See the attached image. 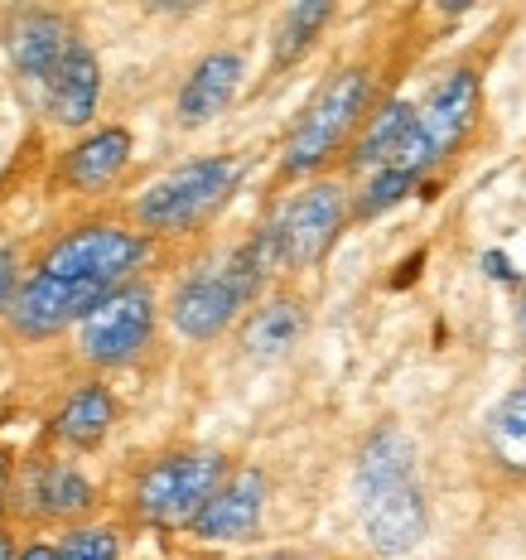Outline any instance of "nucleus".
<instances>
[{
    "mask_svg": "<svg viewBox=\"0 0 526 560\" xmlns=\"http://www.w3.org/2000/svg\"><path fill=\"white\" fill-rule=\"evenodd\" d=\"M280 271L276 256V232L261 223L242 247H232L222 261H208L179 280L170 300V319L189 343H213L218 334H227L237 324V314L256 305V295L266 290V280Z\"/></svg>",
    "mask_w": 526,
    "mask_h": 560,
    "instance_id": "f257e3e1",
    "label": "nucleus"
},
{
    "mask_svg": "<svg viewBox=\"0 0 526 560\" xmlns=\"http://www.w3.org/2000/svg\"><path fill=\"white\" fill-rule=\"evenodd\" d=\"M358 512L382 556H406L430 527L425 493L416 483V445L396 425H382L358 454Z\"/></svg>",
    "mask_w": 526,
    "mask_h": 560,
    "instance_id": "f03ea898",
    "label": "nucleus"
},
{
    "mask_svg": "<svg viewBox=\"0 0 526 560\" xmlns=\"http://www.w3.org/2000/svg\"><path fill=\"white\" fill-rule=\"evenodd\" d=\"M145 261H150L145 232H131L121 223H83V228L63 232V237H54L30 271L97 290V295H116L121 285H131Z\"/></svg>",
    "mask_w": 526,
    "mask_h": 560,
    "instance_id": "7ed1b4c3",
    "label": "nucleus"
},
{
    "mask_svg": "<svg viewBox=\"0 0 526 560\" xmlns=\"http://www.w3.org/2000/svg\"><path fill=\"white\" fill-rule=\"evenodd\" d=\"M237 184H242L237 155L189 160V165L170 170L165 179H155L136 198V223L145 228V237L150 232H194V228H203L218 208H227Z\"/></svg>",
    "mask_w": 526,
    "mask_h": 560,
    "instance_id": "20e7f679",
    "label": "nucleus"
},
{
    "mask_svg": "<svg viewBox=\"0 0 526 560\" xmlns=\"http://www.w3.org/2000/svg\"><path fill=\"white\" fill-rule=\"evenodd\" d=\"M372 97V73L367 68H343L329 83L314 92V102L305 116L295 121V131L285 140V155H280V174L285 179H305L319 165H329V155L343 150V140L353 136V126L362 121Z\"/></svg>",
    "mask_w": 526,
    "mask_h": 560,
    "instance_id": "39448f33",
    "label": "nucleus"
},
{
    "mask_svg": "<svg viewBox=\"0 0 526 560\" xmlns=\"http://www.w3.org/2000/svg\"><path fill=\"white\" fill-rule=\"evenodd\" d=\"M222 478H227V459H222L218 450L165 454V459L140 469L131 508L150 527H189L198 517V508L218 493Z\"/></svg>",
    "mask_w": 526,
    "mask_h": 560,
    "instance_id": "423d86ee",
    "label": "nucleus"
},
{
    "mask_svg": "<svg viewBox=\"0 0 526 560\" xmlns=\"http://www.w3.org/2000/svg\"><path fill=\"white\" fill-rule=\"evenodd\" d=\"M478 116V78L469 68H459V73H449L444 83L430 92L425 102L416 107V121H411V136H406L401 155H396V165L387 170H406V174H425L430 165H440V160H449L454 150L464 145V136H469Z\"/></svg>",
    "mask_w": 526,
    "mask_h": 560,
    "instance_id": "0eeeda50",
    "label": "nucleus"
},
{
    "mask_svg": "<svg viewBox=\"0 0 526 560\" xmlns=\"http://www.w3.org/2000/svg\"><path fill=\"white\" fill-rule=\"evenodd\" d=\"M155 338V295L150 285H121L78 324V358L92 368H126Z\"/></svg>",
    "mask_w": 526,
    "mask_h": 560,
    "instance_id": "6e6552de",
    "label": "nucleus"
},
{
    "mask_svg": "<svg viewBox=\"0 0 526 560\" xmlns=\"http://www.w3.org/2000/svg\"><path fill=\"white\" fill-rule=\"evenodd\" d=\"M343 223H348V194L338 184H309V189H300L271 218L280 271H309L314 261H324V252L334 247Z\"/></svg>",
    "mask_w": 526,
    "mask_h": 560,
    "instance_id": "1a4fd4ad",
    "label": "nucleus"
},
{
    "mask_svg": "<svg viewBox=\"0 0 526 560\" xmlns=\"http://www.w3.org/2000/svg\"><path fill=\"white\" fill-rule=\"evenodd\" d=\"M73 44H83V34H78V25L68 15H58V10H20L5 30V54L30 88H39L44 78L63 63V54L73 49Z\"/></svg>",
    "mask_w": 526,
    "mask_h": 560,
    "instance_id": "9d476101",
    "label": "nucleus"
},
{
    "mask_svg": "<svg viewBox=\"0 0 526 560\" xmlns=\"http://www.w3.org/2000/svg\"><path fill=\"white\" fill-rule=\"evenodd\" d=\"M266 512V474L261 469H237L218 483V493L198 508L189 532L198 541H247L261 527Z\"/></svg>",
    "mask_w": 526,
    "mask_h": 560,
    "instance_id": "9b49d317",
    "label": "nucleus"
},
{
    "mask_svg": "<svg viewBox=\"0 0 526 560\" xmlns=\"http://www.w3.org/2000/svg\"><path fill=\"white\" fill-rule=\"evenodd\" d=\"M39 102L58 126H87L102 102V63L87 44H73L63 63L39 83Z\"/></svg>",
    "mask_w": 526,
    "mask_h": 560,
    "instance_id": "f8f14e48",
    "label": "nucleus"
},
{
    "mask_svg": "<svg viewBox=\"0 0 526 560\" xmlns=\"http://www.w3.org/2000/svg\"><path fill=\"white\" fill-rule=\"evenodd\" d=\"M242 73H247V58L237 49H213L208 58H198L194 73L184 78V88H179V107H174L184 131L208 126L213 116L227 112V102L237 97V88H242Z\"/></svg>",
    "mask_w": 526,
    "mask_h": 560,
    "instance_id": "ddd939ff",
    "label": "nucleus"
},
{
    "mask_svg": "<svg viewBox=\"0 0 526 560\" xmlns=\"http://www.w3.org/2000/svg\"><path fill=\"white\" fill-rule=\"evenodd\" d=\"M131 160V131L126 126H102V131L83 136L73 150L63 155V184L68 189H107L116 174Z\"/></svg>",
    "mask_w": 526,
    "mask_h": 560,
    "instance_id": "4468645a",
    "label": "nucleus"
},
{
    "mask_svg": "<svg viewBox=\"0 0 526 560\" xmlns=\"http://www.w3.org/2000/svg\"><path fill=\"white\" fill-rule=\"evenodd\" d=\"M116 425V396L102 382H83L68 392V401L54 416V440L68 450H97Z\"/></svg>",
    "mask_w": 526,
    "mask_h": 560,
    "instance_id": "2eb2a0df",
    "label": "nucleus"
},
{
    "mask_svg": "<svg viewBox=\"0 0 526 560\" xmlns=\"http://www.w3.org/2000/svg\"><path fill=\"white\" fill-rule=\"evenodd\" d=\"M92 503H97V493H92L83 469H73V464H63V459L34 464V474H30V512L34 517L68 522V517H83Z\"/></svg>",
    "mask_w": 526,
    "mask_h": 560,
    "instance_id": "dca6fc26",
    "label": "nucleus"
},
{
    "mask_svg": "<svg viewBox=\"0 0 526 560\" xmlns=\"http://www.w3.org/2000/svg\"><path fill=\"white\" fill-rule=\"evenodd\" d=\"M411 121H416V107L411 102H387L377 116L367 121V131H362L353 140V155H348V165L353 170H387L396 165V155H401V145H406V136H411Z\"/></svg>",
    "mask_w": 526,
    "mask_h": 560,
    "instance_id": "f3484780",
    "label": "nucleus"
},
{
    "mask_svg": "<svg viewBox=\"0 0 526 560\" xmlns=\"http://www.w3.org/2000/svg\"><path fill=\"white\" fill-rule=\"evenodd\" d=\"M305 334V305L300 300H271L247 319L242 329V348L252 358H280L295 348V338Z\"/></svg>",
    "mask_w": 526,
    "mask_h": 560,
    "instance_id": "a211bd4d",
    "label": "nucleus"
},
{
    "mask_svg": "<svg viewBox=\"0 0 526 560\" xmlns=\"http://www.w3.org/2000/svg\"><path fill=\"white\" fill-rule=\"evenodd\" d=\"M334 20V5L329 0H300V5H290L285 15H280L276 25V39H271V73H280V68L300 63L314 39H319V30Z\"/></svg>",
    "mask_w": 526,
    "mask_h": 560,
    "instance_id": "6ab92c4d",
    "label": "nucleus"
},
{
    "mask_svg": "<svg viewBox=\"0 0 526 560\" xmlns=\"http://www.w3.org/2000/svg\"><path fill=\"white\" fill-rule=\"evenodd\" d=\"M488 445H493V454L507 469L526 474V387L512 392L493 411V420H488Z\"/></svg>",
    "mask_w": 526,
    "mask_h": 560,
    "instance_id": "aec40b11",
    "label": "nucleus"
},
{
    "mask_svg": "<svg viewBox=\"0 0 526 560\" xmlns=\"http://www.w3.org/2000/svg\"><path fill=\"white\" fill-rule=\"evenodd\" d=\"M416 184L420 179H416V174H406V170H377V174H372V184L362 189V198L348 208V218H382L387 208L401 203V198L411 194Z\"/></svg>",
    "mask_w": 526,
    "mask_h": 560,
    "instance_id": "412c9836",
    "label": "nucleus"
},
{
    "mask_svg": "<svg viewBox=\"0 0 526 560\" xmlns=\"http://www.w3.org/2000/svg\"><path fill=\"white\" fill-rule=\"evenodd\" d=\"M54 560H121V532L116 527H73L54 546Z\"/></svg>",
    "mask_w": 526,
    "mask_h": 560,
    "instance_id": "4be33fe9",
    "label": "nucleus"
},
{
    "mask_svg": "<svg viewBox=\"0 0 526 560\" xmlns=\"http://www.w3.org/2000/svg\"><path fill=\"white\" fill-rule=\"evenodd\" d=\"M15 290H20V261H15V252L10 247H0V314L10 310Z\"/></svg>",
    "mask_w": 526,
    "mask_h": 560,
    "instance_id": "5701e85b",
    "label": "nucleus"
},
{
    "mask_svg": "<svg viewBox=\"0 0 526 560\" xmlns=\"http://www.w3.org/2000/svg\"><path fill=\"white\" fill-rule=\"evenodd\" d=\"M15 560H54V541H25V546H15Z\"/></svg>",
    "mask_w": 526,
    "mask_h": 560,
    "instance_id": "b1692460",
    "label": "nucleus"
},
{
    "mask_svg": "<svg viewBox=\"0 0 526 560\" xmlns=\"http://www.w3.org/2000/svg\"><path fill=\"white\" fill-rule=\"evenodd\" d=\"M488 276L512 280V266H507V256H502V252H488Z\"/></svg>",
    "mask_w": 526,
    "mask_h": 560,
    "instance_id": "393cba45",
    "label": "nucleus"
},
{
    "mask_svg": "<svg viewBox=\"0 0 526 560\" xmlns=\"http://www.w3.org/2000/svg\"><path fill=\"white\" fill-rule=\"evenodd\" d=\"M0 560H15V541H10V532H0Z\"/></svg>",
    "mask_w": 526,
    "mask_h": 560,
    "instance_id": "a878e982",
    "label": "nucleus"
},
{
    "mask_svg": "<svg viewBox=\"0 0 526 560\" xmlns=\"http://www.w3.org/2000/svg\"><path fill=\"white\" fill-rule=\"evenodd\" d=\"M5 474H10V454L0 450V483H5Z\"/></svg>",
    "mask_w": 526,
    "mask_h": 560,
    "instance_id": "bb28decb",
    "label": "nucleus"
},
{
    "mask_svg": "<svg viewBox=\"0 0 526 560\" xmlns=\"http://www.w3.org/2000/svg\"><path fill=\"white\" fill-rule=\"evenodd\" d=\"M256 560H290V556H280V551H271V556H256Z\"/></svg>",
    "mask_w": 526,
    "mask_h": 560,
    "instance_id": "cd10ccee",
    "label": "nucleus"
},
{
    "mask_svg": "<svg viewBox=\"0 0 526 560\" xmlns=\"http://www.w3.org/2000/svg\"><path fill=\"white\" fill-rule=\"evenodd\" d=\"M522 314H526V310H522Z\"/></svg>",
    "mask_w": 526,
    "mask_h": 560,
    "instance_id": "c85d7f7f",
    "label": "nucleus"
}]
</instances>
